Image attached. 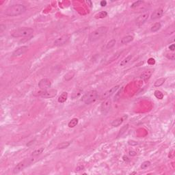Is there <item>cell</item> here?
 <instances>
[{"label": "cell", "instance_id": "8992f818", "mask_svg": "<svg viewBox=\"0 0 175 175\" xmlns=\"http://www.w3.org/2000/svg\"><path fill=\"white\" fill-rule=\"evenodd\" d=\"M111 106H112V101L111 99L107 98L105 99L104 101L101 104V113L103 114H107L109 112V110L111 109Z\"/></svg>", "mask_w": 175, "mask_h": 175}, {"label": "cell", "instance_id": "8d00e7d4", "mask_svg": "<svg viewBox=\"0 0 175 175\" xmlns=\"http://www.w3.org/2000/svg\"><path fill=\"white\" fill-rule=\"evenodd\" d=\"M169 49H170L171 51H175V45H174V44H172V45H170L169 46Z\"/></svg>", "mask_w": 175, "mask_h": 175}, {"label": "cell", "instance_id": "603a6c76", "mask_svg": "<svg viewBox=\"0 0 175 175\" xmlns=\"http://www.w3.org/2000/svg\"><path fill=\"white\" fill-rule=\"evenodd\" d=\"M165 81H166L165 78H160V79H159L155 81V82L154 84V85L155 87H159V86H161V85H162L164 84Z\"/></svg>", "mask_w": 175, "mask_h": 175}, {"label": "cell", "instance_id": "e575fe53", "mask_svg": "<svg viewBox=\"0 0 175 175\" xmlns=\"http://www.w3.org/2000/svg\"><path fill=\"white\" fill-rule=\"evenodd\" d=\"M6 29V25H3V24H1L0 25V32H3V31Z\"/></svg>", "mask_w": 175, "mask_h": 175}, {"label": "cell", "instance_id": "d590c367", "mask_svg": "<svg viewBox=\"0 0 175 175\" xmlns=\"http://www.w3.org/2000/svg\"><path fill=\"white\" fill-rule=\"evenodd\" d=\"M129 155H131V156H135L136 155H137V152L135 151H129Z\"/></svg>", "mask_w": 175, "mask_h": 175}, {"label": "cell", "instance_id": "277c9868", "mask_svg": "<svg viewBox=\"0 0 175 175\" xmlns=\"http://www.w3.org/2000/svg\"><path fill=\"white\" fill-rule=\"evenodd\" d=\"M35 160H36V159L33 157V158L25 159H24L23 161L19 162V164L14 167V170H13V174H17V173L20 172L21 171L23 170L26 167H28L30 164H32V163H34Z\"/></svg>", "mask_w": 175, "mask_h": 175}, {"label": "cell", "instance_id": "9a60e30c", "mask_svg": "<svg viewBox=\"0 0 175 175\" xmlns=\"http://www.w3.org/2000/svg\"><path fill=\"white\" fill-rule=\"evenodd\" d=\"M67 98H68V93L66 92H62L60 96L58 97V102L59 103H64L65 101H66L67 99Z\"/></svg>", "mask_w": 175, "mask_h": 175}, {"label": "cell", "instance_id": "9c48e42d", "mask_svg": "<svg viewBox=\"0 0 175 175\" xmlns=\"http://www.w3.org/2000/svg\"><path fill=\"white\" fill-rule=\"evenodd\" d=\"M51 85V81L50 79L45 78L39 81L38 83V87L42 90H47L49 88H50Z\"/></svg>", "mask_w": 175, "mask_h": 175}, {"label": "cell", "instance_id": "7a4b0ae2", "mask_svg": "<svg viewBox=\"0 0 175 175\" xmlns=\"http://www.w3.org/2000/svg\"><path fill=\"white\" fill-rule=\"evenodd\" d=\"M107 29H108L107 27H101L96 29L94 32H92L89 36V40L90 43H95L96 40H99L100 38L103 37L107 33Z\"/></svg>", "mask_w": 175, "mask_h": 175}, {"label": "cell", "instance_id": "2e32d148", "mask_svg": "<svg viewBox=\"0 0 175 175\" xmlns=\"http://www.w3.org/2000/svg\"><path fill=\"white\" fill-rule=\"evenodd\" d=\"M133 40V37L132 36H126L124 37H123L121 39V43L123 45H125V44H128V43H131V41Z\"/></svg>", "mask_w": 175, "mask_h": 175}, {"label": "cell", "instance_id": "d6a6232c", "mask_svg": "<svg viewBox=\"0 0 175 175\" xmlns=\"http://www.w3.org/2000/svg\"><path fill=\"white\" fill-rule=\"evenodd\" d=\"M155 60L153 58H150V59H148V64H150V65H153V64H155Z\"/></svg>", "mask_w": 175, "mask_h": 175}, {"label": "cell", "instance_id": "52a82bcc", "mask_svg": "<svg viewBox=\"0 0 175 175\" xmlns=\"http://www.w3.org/2000/svg\"><path fill=\"white\" fill-rule=\"evenodd\" d=\"M57 91L55 89H51V90H45L43 92H40L39 95L43 97V98H46V99H51L53 97H55L57 95Z\"/></svg>", "mask_w": 175, "mask_h": 175}, {"label": "cell", "instance_id": "d4e9b609", "mask_svg": "<svg viewBox=\"0 0 175 175\" xmlns=\"http://www.w3.org/2000/svg\"><path fill=\"white\" fill-rule=\"evenodd\" d=\"M107 16V13L105 11H102V12H100L98 14H96L95 15V18L96 19H103L105 17H106Z\"/></svg>", "mask_w": 175, "mask_h": 175}, {"label": "cell", "instance_id": "44dd1931", "mask_svg": "<svg viewBox=\"0 0 175 175\" xmlns=\"http://www.w3.org/2000/svg\"><path fill=\"white\" fill-rule=\"evenodd\" d=\"M77 124H78V119L77 118H73L71 121L68 123V127L73 128L75 127Z\"/></svg>", "mask_w": 175, "mask_h": 175}, {"label": "cell", "instance_id": "7c38bea8", "mask_svg": "<svg viewBox=\"0 0 175 175\" xmlns=\"http://www.w3.org/2000/svg\"><path fill=\"white\" fill-rule=\"evenodd\" d=\"M148 16H149V12H145L142 13V14H140L137 17V19H136V23L137 25H139L143 24L147 21Z\"/></svg>", "mask_w": 175, "mask_h": 175}, {"label": "cell", "instance_id": "836d02e7", "mask_svg": "<svg viewBox=\"0 0 175 175\" xmlns=\"http://www.w3.org/2000/svg\"><path fill=\"white\" fill-rule=\"evenodd\" d=\"M84 166H82V165H79L76 168V171H80L84 170Z\"/></svg>", "mask_w": 175, "mask_h": 175}, {"label": "cell", "instance_id": "4fadbf2b", "mask_svg": "<svg viewBox=\"0 0 175 175\" xmlns=\"http://www.w3.org/2000/svg\"><path fill=\"white\" fill-rule=\"evenodd\" d=\"M164 14V10L161 8H157L155 10L153 11V12L151 14V19L155 20V19H159L162 17V15Z\"/></svg>", "mask_w": 175, "mask_h": 175}, {"label": "cell", "instance_id": "6da1fadb", "mask_svg": "<svg viewBox=\"0 0 175 175\" xmlns=\"http://www.w3.org/2000/svg\"><path fill=\"white\" fill-rule=\"evenodd\" d=\"M26 10V7L22 4H14L5 10L4 13L9 17H15L23 14Z\"/></svg>", "mask_w": 175, "mask_h": 175}, {"label": "cell", "instance_id": "7402d4cb", "mask_svg": "<svg viewBox=\"0 0 175 175\" xmlns=\"http://www.w3.org/2000/svg\"><path fill=\"white\" fill-rule=\"evenodd\" d=\"M161 25L160 23H155L152 26L151 30L152 32H156L159 29L161 28Z\"/></svg>", "mask_w": 175, "mask_h": 175}, {"label": "cell", "instance_id": "3957f363", "mask_svg": "<svg viewBox=\"0 0 175 175\" xmlns=\"http://www.w3.org/2000/svg\"><path fill=\"white\" fill-rule=\"evenodd\" d=\"M98 96L99 94L96 90H90L84 94V95L82 96L81 101L85 104L89 105L95 102L98 99Z\"/></svg>", "mask_w": 175, "mask_h": 175}, {"label": "cell", "instance_id": "f1b7e54d", "mask_svg": "<svg viewBox=\"0 0 175 175\" xmlns=\"http://www.w3.org/2000/svg\"><path fill=\"white\" fill-rule=\"evenodd\" d=\"M154 95H155V96L158 99H162L164 98V94L159 90H156L155 92Z\"/></svg>", "mask_w": 175, "mask_h": 175}, {"label": "cell", "instance_id": "484cf974", "mask_svg": "<svg viewBox=\"0 0 175 175\" xmlns=\"http://www.w3.org/2000/svg\"><path fill=\"white\" fill-rule=\"evenodd\" d=\"M128 128H129V125H128V124H127V125H125V126H124V127H123L121 128V129H120V131H119V133H118V135H117V137H121L123 134L127 131V130L128 129Z\"/></svg>", "mask_w": 175, "mask_h": 175}, {"label": "cell", "instance_id": "74e56055", "mask_svg": "<svg viewBox=\"0 0 175 175\" xmlns=\"http://www.w3.org/2000/svg\"><path fill=\"white\" fill-rule=\"evenodd\" d=\"M129 144H130V145H133V146H134V145H137V142H134V141H129Z\"/></svg>", "mask_w": 175, "mask_h": 175}, {"label": "cell", "instance_id": "30bf717a", "mask_svg": "<svg viewBox=\"0 0 175 175\" xmlns=\"http://www.w3.org/2000/svg\"><path fill=\"white\" fill-rule=\"evenodd\" d=\"M28 47L27 46L20 47L18 49H17L16 50H14V52L12 53V56H14V57L20 56L23 55L24 53H25L28 51Z\"/></svg>", "mask_w": 175, "mask_h": 175}, {"label": "cell", "instance_id": "f35d334b", "mask_svg": "<svg viewBox=\"0 0 175 175\" xmlns=\"http://www.w3.org/2000/svg\"><path fill=\"white\" fill-rule=\"evenodd\" d=\"M106 5H107V1H101V6L104 7Z\"/></svg>", "mask_w": 175, "mask_h": 175}, {"label": "cell", "instance_id": "cb8c5ba5", "mask_svg": "<svg viewBox=\"0 0 175 175\" xmlns=\"http://www.w3.org/2000/svg\"><path fill=\"white\" fill-rule=\"evenodd\" d=\"M116 42V41L115 39H112L111 40H109V42L106 44V47H105L106 49H112L115 45Z\"/></svg>", "mask_w": 175, "mask_h": 175}, {"label": "cell", "instance_id": "5bb4252c", "mask_svg": "<svg viewBox=\"0 0 175 175\" xmlns=\"http://www.w3.org/2000/svg\"><path fill=\"white\" fill-rule=\"evenodd\" d=\"M152 73H153L152 70H148V71H145L142 74H141V75L140 76V78L141 79H143V80H147V79L150 78V77L152 75Z\"/></svg>", "mask_w": 175, "mask_h": 175}, {"label": "cell", "instance_id": "8fae6325", "mask_svg": "<svg viewBox=\"0 0 175 175\" xmlns=\"http://www.w3.org/2000/svg\"><path fill=\"white\" fill-rule=\"evenodd\" d=\"M120 88V85H116V86H114L112 87V88H110L109 90H107L105 92L103 95L102 96V99H107V98H109L112 95H114V93L118 90V88Z\"/></svg>", "mask_w": 175, "mask_h": 175}, {"label": "cell", "instance_id": "d6986e66", "mask_svg": "<svg viewBox=\"0 0 175 175\" xmlns=\"http://www.w3.org/2000/svg\"><path fill=\"white\" fill-rule=\"evenodd\" d=\"M71 144L70 142H62L60 144H59L57 145V149H64V148H66L67 147H68Z\"/></svg>", "mask_w": 175, "mask_h": 175}, {"label": "cell", "instance_id": "ab89813d", "mask_svg": "<svg viewBox=\"0 0 175 175\" xmlns=\"http://www.w3.org/2000/svg\"><path fill=\"white\" fill-rule=\"evenodd\" d=\"M123 158H124V159H124V161H126V160H128V159H129V158H128L127 157H125V156H124V157H123Z\"/></svg>", "mask_w": 175, "mask_h": 175}, {"label": "cell", "instance_id": "60d3db41", "mask_svg": "<svg viewBox=\"0 0 175 175\" xmlns=\"http://www.w3.org/2000/svg\"><path fill=\"white\" fill-rule=\"evenodd\" d=\"M135 174H137L135 172H132V173H131V175H135Z\"/></svg>", "mask_w": 175, "mask_h": 175}, {"label": "cell", "instance_id": "ac0fdd59", "mask_svg": "<svg viewBox=\"0 0 175 175\" xmlns=\"http://www.w3.org/2000/svg\"><path fill=\"white\" fill-rule=\"evenodd\" d=\"M123 121H124V118H116V120H114V121L112 123V125L113 127H117L120 126V125L123 123Z\"/></svg>", "mask_w": 175, "mask_h": 175}, {"label": "cell", "instance_id": "e0dca14e", "mask_svg": "<svg viewBox=\"0 0 175 175\" xmlns=\"http://www.w3.org/2000/svg\"><path fill=\"white\" fill-rule=\"evenodd\" d=\"M82 92H83V90H82V89H81V88H77V89L74 90L73 92V94H72V96H71L72 99H75L78 98L81 95Z\"/></svg>", "mask_w": 175, "mask_h": 175}, {"label": "cell", "instance_id": "ba28073f", "mask_svg": "<svg viewBox=\"0 0 175 175\" xmlns=\"http://www.w3.org/2000/svg\"><path fill=\"white\" fill-rule=\"evenodd\" d=\"M70 38V36L68 34H65L62 36L61 37L58 38L54 41V45L56 46H62L66 44Z\"/></svg>", "mask_w": 175, "mask_h": 175}, {"label": "cell", "instance_id": "4316f807", "mask_svg": "<svg viewBox=\"0 0 175 175\" xmlns=\"http://www.w3.org/2000/svg\"><path fill=\"white\" fill-rule=\"evenodd\" d=\"M44 150H45V148H38V149L36 150V151H34L32 152V156L37 157V156H38V155H40L41 153H43V152L44 151Z\"/></svg>", "mask_w": 175, "mask_h": 175}, {"label": "cell", "instance_id": "5b68a950", "mask_svg": "<svg viewBox=\"0 0 175 175\" xmlns=\"http://www.w3.org/2000/svg\"><path fill=\"white\" fill-rule=\"evenodd\" d=\"M34 32V29L30 28H23L15 30L12 33V36L14 38L25 37L32 35Z\"/></svg>", "mask_w": 175, "mask_h": 175}, {"label": "cell", "instance_id": "ffe728a7", "mask_svg": "<svg viewBox=\"0 0 175 175\" xmlns=\"http://www.w3.org/2000/svg\"><path fill=\"white\" fill-rule=\"evenodd\" d=\"M131 58H132V56L131 55H129V56L126 57V58H124L123 60L120 62V66H125L126 64H127L128 63L130 62V60H131Z\"/></svg>", "mask_w": 175, "mask_h": 175}, {"label": "cell", "instance_id": "1f68e13d", "mask_svg": "<svg viewBox=\"0 0 175 175\" xmlns=\"http://www.w3.org/2000/svg\"><path fill=\"white\" fill-rule=\"evenodd\" d=\"M166 57L170 60H174L175 59V54L172 53H167L166 55Z\"/></svg>", "mask_w": 175, "mask_h": 175}, {"label": "cell", "instance_id": "4dcf8cb0", "mask_svg": "<svg viewBox=\"0 0 175 175\" xmlns=\"http://www.w3.org/2000/svg\"><path fill=\"white\" fill-rule=\"evenodd\" d=\"M143 2H144L143 1H135V2L133 3L132 5L131 6V8H136V7H137L138 6H140L141 4H142Z\"/></svg>", "mask_w": 175, "mask_h": 175}, {"label": "cell", "instance_id": "83f0119b", "mask_svg": "<svg viewBox=\"0 0 175 175\" xmlns=\"http://www.w3.org/2000/svg\"><path fill=\"white\" fill-rule=\"evenodd\" d=\"M75 75V73L73 72V71H70V72H68L67 74H66V75L64 76V79L66 81H70L74 77Z\"/></svg>", "mask_w": 175, "mask_h": 175}, {"label": "cell", "instance_id": "f546056e", "mask_svg": "<svg viewBox=\"0 0 175 175\" xmlns=\"http://www.w3.org/2000/svg\"><path fill=\"white\" fill-rule=\"evenodd\" d=\"M150 166H151V162L149 161H144L142 163V165L140 166V168H141V169H142V170H144V169L147 168L148 167H149Z\"/></svg>", "mask_w": 175, "mask_h": 175}]
</instances>
